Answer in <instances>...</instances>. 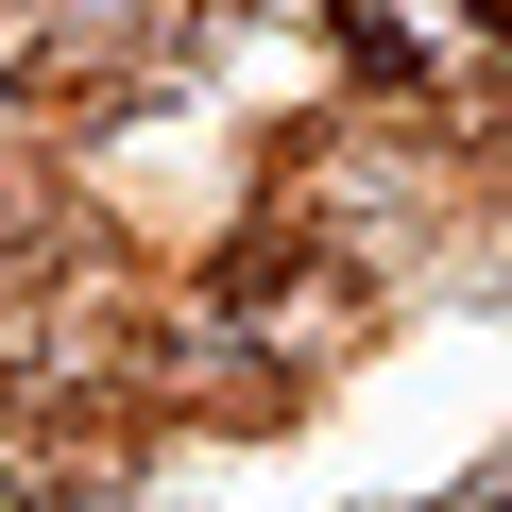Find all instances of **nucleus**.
I'll use <instances>...</instances> for the list:
<instances>
[{
  "instance_id": "f257e3e1",
  "label": "nucleus",
  "mask_w": 512,
  "mask_h": 512,
  "mask_svg": "<svg viewBox=\"0 0 512 512\" xmlns=\"http://www.w3.org/2000/svg\"><path fill=\"white\" fill-rule=\"evenodd\" d=\"M325 393H342V376H308L291 342H256L239 308H188L171 359H154V427H171V461H291V444L325 427Z\"/></svg>"
},
{
  "instance_id": "f03ea898",
  "label": "nucleus",
  "mask_w": 512,
  "mask_h": 512,
  "mask_svg": "<svg viewBox=\"0 0 512 512\" xmlns=\"http://www.w3.org/2000/svg\"><path fill=\"white\" fill-rule=\"evenodd\" d=\"M69 239H103L86 154H52V137H18V120H0V291H18V274H52Z\"/></svg>"
}]
</instances>
